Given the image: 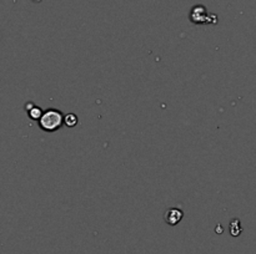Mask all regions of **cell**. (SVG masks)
<instances>
[{
    "mask_svg": "<svg viewBox=\"0 0 256 254\" xmlns=\"http://www.w3.org/2000/svg\"><path fill=\"white\" fill-rule=\"evenodd\" d=\"M64 116H65V115L61 111H59V110H46V111H44V115L41 116V119L39 120V127H40L43 131L46 132L58 131V129L64 125Z\"/></svg>",
    "mask_w": 256,
    "mask_h": 254,
    "instance_id": "1",
    "label": "cell"
},
{
    "mask_svg": "<svg viewBox=\"0 0 256 254\" xmlns=\"http://www.w3.org/2000/svg\"><path fill=\"white\" fill-rule=\"evenodd\" d=\"M189 17H190V20L194 24H216L218 22L216 15L209 14L204 5H195L190 10Z\"/></svg>",
    "mask_w": 256,
    "mask_h": 254,
    "instance_id": "2",
    "label": "cell"
},
{
    "mask_svg": "<svg viewBox=\"0 0 256 254\" xmlns=\"http://www.w3.org/2000/svg\"><path fill=\"white\" fill-rule=\"evenodd\" d=\"M184 212L180 208H169L164 214V221L169 226H176L183 219Z\"/></svg>",
    "mask_w": 256,
    "mask_h": 254,
    "instance_id": "3",
    "label": "cell"
},
{
    "mask_svg": "<svg viewBox=\"0 0 256 254\" xmlns=\"http://www.w3.org/2000/svg\"><path fill=\"white\" fill-rule=\"evenodd\" d=\"M229 231H230V234L233 237L240 236L241 232H243V228H241V222L239 221L238 218H234L233 221L230 222V226H229Z\"/></svg>",
    "mask_w": 256,
    "mask_h": 254,
    "instance_id": "4",
    "label": "cell"
},
{
    "mask_svg": "<svg viewBox=\"0 0 256 254\" xmlns=\"http://www.w3.org/2000/svg\"><path fill=\"white\" fill-rule=\"evenodd\" d=\"M79 124V119L75 114L70 112V114H66L64 116V125H66L68 127H75Z\"/></svg>",
    "mask_w": 256,
    "mask_h": 254,
    "instance_id": "5",
    "label": "cell"
},
{
    "mask_svg": "<svg viewBox=\"0 0 256 254\" xmlns=\"http://www.w3.org/2000/svg\"><path fill=\"white\" fill-rule=\"evenodd\" d=\"M28 115H29V117H30L31 120H38V121H39V120L41 119V116L44 115V112H43V110L40 109V107L35 106L34 109H31L30 111L28 112Z\"/></svg>",
    "mask_w": 256,
    "mask_h": 254,
    "instance_id": "6",
    "label": "cell"
},
{
    "mask_svg": "<svg viewBox=\"0 0 256 254\" xmlns=\"http://www.w3.org/2000/svg\"><path fill=\"white\" fill-rule=\"evenodd\" d=\"M35 106H36V105L34 104V102H26V104H25V110H26V112H29L31 109H34V107H35Z\"/></svg>",
    "mask_w": 256,
    "mask_h": 254,
    "instance_id": "7",
    "label": "cell"
},
{
    "mask_svg": "<svg viewBox=\"0 0 256 254\" xmlns=\"http://www.w3.org/2000/svg\"><path fill=\"white\" fill-rule=\"evenodd\" d=\"M31 1H34V2H40V1H43V0H31Z\"/></svg>",
    "mask_w": 256,
    "mask_h": 254,
    "instance_id": "8",
    "label": "cell"
}]
</instances>
